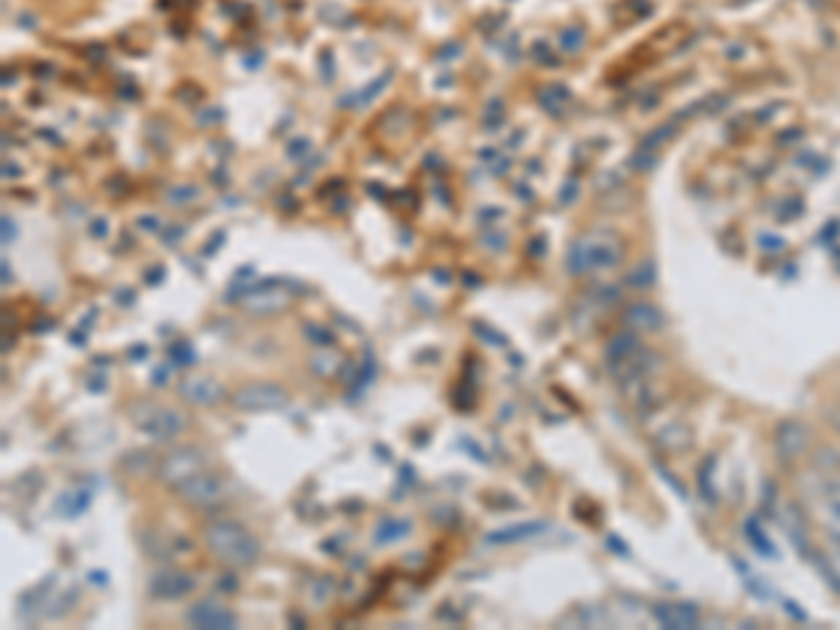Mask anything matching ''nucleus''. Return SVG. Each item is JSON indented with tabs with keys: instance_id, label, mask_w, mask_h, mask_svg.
I'll use <instances>...</instances> for the list:
<instances>
[{
	"instance_id": "1a4fd4ad",
	"label": "nucleus",
	"mask_w": 840,
	"mask_h": 630,
	"mask_svg": "<svg viewBox=\"0 0 840 630\" xmlns=\"http://www.w3.org/2000/svg\"><path fill=\"white\" fill-rule=\"evenodd\" d=\"M179 398L193 403V406H213L225 398V387L222 381L216 378H207V375H190L179 384Z\"/></svg>"
},
{
	"instance_id": "4468645a",
	"label": "nucleus",
	"mask_w": 840,
	"mask_h": 630,
	"mask_svg": "<svg viewBox=\"0 0 840 630\" xmlns=\"http://www.w3.org/2000/svg\"><path fill=\"white\" fill-rule=\"evenodd\" d=\"M168 353H171L174 364H179V367H188V364L196 361V356H193V350H190L188 342H174V345L168 347Z\"/></svg>"
},
{
	"instance_id": "dca6fc26",
	"label": "nucleus",
	"mask_w": 840,
	"mask_h": 630,
	"mask_svg": "<svg viewBox=\"0 0 840 630\" xmlns=\"http://www.w3.org/2000/svg\"><path fill=\"white\" fill-rule=\"evenodd\" d=\"M373 373H375V361H373V356H367L364 364H361V370H359V375H356V387H367L370 378H373Z\"/></svg>"
},
{
	"instance_id": "f257e3e1",
	"label": "nucleus",
	"mask_w": 840,
	"mask_h": 630,
	"mask_svg": "<svg viewBox=\"0 0 840 630\" xmlns=\"http://www.w3.org/2000/svg\"><path fill=\"white\" fill-rule=\"evenodd\" d=\"M202 538L210 552L230 566H253L261 555L255 535L236 521H210Z\"/></svg>"
},
{
	"instance_id": "6e6552de",
	"label": "nucleus",
	"mask_w": 840,
	"mask_h": 630,
	"mask_svg": "<svg viewBox=\"0 0 840 630\" xmlns=\"http://www.w3.org/2000/svg\"><path fill=\"white\" fill-rule=\"evenodd\" d=\"M196 588V580L177 569H163L149 577V594L154 599H179Z\"/></svg>"
},
{
	"instance_id": "f03ea898",
	"label": "nucleus",
	"mask_w": 840,
	"mask_h": 630,
	"mask_svg": "<svg viewBox=\"0 0 840 630\" xmlns=\"http://www.w3.org/2000/svg\"><path fill=\"white\" fill-rule=\"evenodd\" d=\"M129 420L132 426L151 437V440H174L188 429V417L174 409V406H163L154 400H137L129 406Z\"/></svg>"
},
{
	"instance_id": "a211bd4d",
	"label": "nucleus",
	"mask_w": 840,
	"mask_h": 630,
	"mask_svg": "<svg viewBox=\"0 0 840 630\" xmlns=\"http://www.w3.org/2000/svg\"><path fill=\"white\" fill-rule=\"evenodd\" d=\"M165 375H168V367H160V370H154V384H157V387H163V384H165Z\"/></svg>"
},
{
	"instance_id": "6ab92c4d",
	"label": "nucleus",
	"mask_w": 840,
	"mask_h": 630,
	"mask_svg": "<svg viewBox=\"0 0 840 630\" xmlns=\"http://www.w3.org/2000/svg\"><path fill=\"white\" fill-rule=\"evenodd\" d=\"M90 580H96V585H107V574H104V571H101V574H98V571H90Z\"/></svg>"
},
{
	"instance_id": "423d86ee",
	"label": "nucleus",
	"mask_w": 840,
	"mask_h": 630,
	"mask_svg": "<svg viewBox=\"0 0 840 630\" xmlns=\"http://www.w3.org/2000/svg\"><path fill=\"white\" fill-rule=\"evenodd\" d=\"M177 493H179V499L188 502V504L210 507V504H219V502L225 499V482H222L216 474L199 471V474H193L190 479H185L182 485H177Z\"/></svg>"
},
{
	"instance_id": "2eb2a0df",
	"label": "nucleus",
	"mask_w": 840,
	"mask_h": 630,
	"mask_svg": "<svg viewBox=\"0 0 840 630\" xmlns=\"http://www.w3.org/2000/svg\"><path fill=\"white\" fill-rule=\"evenodd\" d=\"M647 314H653L647 306H642V308L636 306V308H630V311H627V322H630V325H639V328H650V325H656L659 320H656V317H647Z\"/></svg>"
},
{
	"instance_id": "9b49d317",
	"label": "nucleus",
	"mask_w": 840,
	"mask_h": 630,
	"mask_svg": "<svg viewBox=\"0 0 840 630\" xmlns=\"http://www.w3.org/2000/svg\"><path fill=\"white\" fill-rule=\"evenodd\" d=\"M90 504H93V493H90L87 488H73V490H65V493L57 499L54 510H57L62 518H76V516L87 513Z\"/></svg>"
},
{
	"instance_id": "0eeeda50",
	"label": "nucleus",
	"mask_w": 840,
	"mask_h": 630,
	"mask_svg": "<svg viewBox=\"0 0 840 630\" xmlns=\"http://www.w3.org/2000/svg\"><path fill=\"white\" fill-rule=\"evenodd\" d=\"M185 619L188 624L193 627H202V630H230L239 624L236 613L230 608H225L222 602H213V599H199L193 602L188 610H185Z\"/></svg>"
},
{
	"instance_id": "9d476101",
	"label": "nucleus",
	"mask_w": 840,
	"mask_h": 630,
	"mask_svg": "<svg viewBox=\"0 0 840 630\" xmlns=\"http://www.w3.org/2000/svg\"><path fill=\"white\" fill-rule=\"evenodd\" d=\"M546 524L543 521H530V524H513V527H502V530H493L485 535V543L488 546H502V543H516V541H524V538H532L543 530Z\"/></svg>"
},
{
	"instance_id": "ddd939ff",
	"label": "nucleus",
	"mask_w": 840,
	"mask_h": 630,
	"mask_svg": "<svg viewBox=\"0 0 840 630\" xmlns=\"http://www.w3.org/2000/svg\"><path fill=\"white\" fill-rule=\"evenodd\" d=\"M656 616H659L664 624H670V627H684V624H692V622H695V613H684V608H678V605L659 608Z\"/></svg>"
},
{
	"instance_id": "7ed1b4c3",
	"label": "nucleus",
	"mask_w": 840,
	"mask_h": 630,
	"mask_svg": "<svg viewBox=\"0 0 840 630\" xmlns=\"http://www.w3.org/2000/svg\"><path fill=\"white\" fill-rule=\"evenodd\" d=\"M616 261H619V244L613 239H608L605 233H588V236H583L571 247V253H569V267L577 275L591 272V269L613 267Z\"/></svg>"
},
{
	"instance_id": "f8f14e48",
	"label": "nucleus",
	"mask_w": 840,
	"mask_h": 630,
	"mask_svg": "<svg viewBox=\"0 0 840 630\" xmlns=\"http://www.w3.org/2000/svg\"><path fill=\"white\" fill-rule=\"evenodd\" d=\"M409 532H412V521L387 516V518H381L378 527H375V543H378V546H387V543H395V541L406 538Z\"/></svg>"
},
{
	"instance_id": "f3484780",
	"label": "nucleus",
	"mask_w": 840,
	"mask_h": 630,
	"mask_svg": "<svg viewBox=\"0 0 840 630\" xmlns=\"http://www.w3.org/2000/svg\"><path fill=\"white\" fill-rule=\"evenodd\" d=\"M219 588H225V591H236V588H239V580H236V577H222Z\"/></svg>"
},
{
	"instance_id": "20e7f679",
	"label": "nucleus",
	"mask_w": 840,
	"mask_h": 630,
	"mask_svg": "<svg viewBox=\"0 0 840 630\" xmlns=\"http://www.w3.org/2000/svg\"><path fill=\"white\" fill-rule=\"evenodd\" d=\"M230 400L241 412H272V409H283L289 403V392L283 387H278V384L255 381V384L239 387Z\"/></svg>"
},
{
	"instance_id": "39448f33",
	"label": "nucleus",
	"mask_w": 840,
	"mask_h": 630,
	"mask_svg": "<svg viewBox=\"0 0 840 630\" xmlns=\"http://www.w3.org/2000/svg\"><path fill=\"white\" fill-rule=\"evenodd\" d=\"M199 471H204V457H202L196 449H190V446L171 451V454L157 465L160 482H163V485H171V488L182 485L185 479H190V477L199 474Z\"/></svg>"
}]
</instances>
